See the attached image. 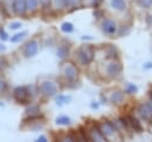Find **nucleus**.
<instances>
[{
  "mask_svg": "<svg viewBox=\"0 0 152 142\" xmlns=\"http://www.w3.org/2000/svg\"><path fill=\"white\" fill-rule=\"evenodd\" d=\"M76 58L83 66L89 64L94 58V49L90 45H81L76 50Z\"/></svg>",
  "mask_w": 152,
  "mask_h": 142,
  "instance_id": "1",
  "label": "nucleus"
},
{
  "mask_svg": "<svg viewBox=\"0 0 152 142\" xmlns=\"http://www.w3.org/2000/svg\"><path fill=\"white\" fill-rule=\"evenodd\" d=\"M13 95H14V99L20 103V104H26L30 99V93H28V88L27 87H24V86H19V87H15L14 91H13Z\"/></svg>",
  "mask_w": 152,
  "mask_h": 142,
  "instance_id": "2",
  "label": "nucleus"
},
{
  "mask_svg": "<svg viewBox=\"0 0 152 142\" xmlns=\"http://www.w3.org/2000/svg\"><path fill=\"white\" fill-rule=\"evenodd\" d=\"M100 131L102 132V135L104 136V138H112L114 136V134L116 132L115 126L109 122V121H102L97 124Z\"/></svg>",
  "mask_w": 152,
  "mask_h": 142,
  "instance_id": "3",
  "label": "nucleus"
},
{
  "mask_svg": "<svg viewBox=\"0 0 152 142\" xmlns=\"http://www.w3.org/2000/svg\"><path fill=\"white\" fill-rule=\"evenodd\" d=\"M39 91L45 97H52L57 93V86L51 81H43L39 85Z\"/></svg>",
  "mask_w": 152,
  "mask_h": 142,
  "instance_id": "4",
  "label": "nucleus"
},
{
  "mask_svg": "<svg viewBox=\"0 0 152 142\" xmlns=\"http://www.w3.org/2000/svg\"><path fill=\"white\" fill-rule=\"evenodd\" d=\"M137 111H138L139 116L145 121H150L152 118V105L151 104H147V103L146 104H140L138 106Z\"/></svg>",
  "mask_w": 152,
  "mask_h": 142,
  "instance_id": "5",
  "label": "nucleus"
},
{
  "mask_svg": "<svg viewBox=\"0 0 152 142\" xmlns=\"http://www.w3.org/2000/svg\"><path fill=\"white\" fill-rule=\"evenodd\" d=\"M63 74L68 80L74 81L77 78V69L72 63H65L63 67Z\"/></svg>",
  "mask_w": 152,
  "mask_h": 142,
  "instance_id": "6",
  "label": "nucleus"
},
{
  "mask_svg": "<svg viewBox=\"0 0 152 142\" xmlns=\"http://www.w3.org/2000/svg\"><path fill=\"white\" fill-rule=\"evenodd\" d=\"M38 51V43L36 41H30L25 44V48H24V55L26 57H32L37 54Z\"/></svg>",
  "mask_w": 152,
  "mask_h": 142,
  "instance_id": "7",
  "label": "nucleus"
},
{
  "mask_svg": "<svg viewBox=\"0 0 152 142\" xmlns=\"http://www.w3.org/2000/svg\"><path fill=\"white\" fill-rule=\"evenodd\" d=\"M107 74L109 76H116L121 73L122 70V66L120 62H110L108 66H107Z\"/></svg>",
  "mask_w": 152,
  "mask_h": 142,
  "instance_id": "8",
  "label": "nucleus"
},
{
  "mask_svg": "<svg viewBox=\"0 0 152 142\" xmlns=\"http://www.w3.org/2000/svg\"><path fill=\"white\" fill-rule=\"evenodd\" d=\"M87 134H88V138L91 140V141H103L104 140V136L102 135V132L100 131V129H99L97 125L90 128Z\"/></svg>",
  "mask_w": 152,
  "mask_h": 142,
  "instance_id": "9",
  "label": "nucleus"
},
{
  "mask_svg": "<svg viewBox=\"0 0 152 142\" xmlns=\"http://www.w3.org/2000/svg\"><path fill=\"white\" fill-rule=\"evenodd\" d=\"M116 29H118V27H116V24H115V21L112 20V19H106V20L103 21V24H102V30H103V32L107 33V35H113V33H115Z\"/></svg>",
  "mask_w": 152,
  "mask_h": 142,
  "instance_id": "10",
  "label": "nucleus"
},
{
  "mask_svg": "<svg viewBox=\"0 0 152 142\" xmlns=\"http://www.w3.org/2000/svg\"><path fill=\"white\" fill-rule=\"evenodd\" d=\"M12 8L14 11V13L17 14H23L26 10V5H25V0H14L12 4Z\"/></svg>",
  "mask_w": 152,
  "mask_h": 142,
  "instance_id": "11",
  "label": "nucleus"
},
{
  "mask_svg": "<svg viewBox=\"0 0 152 142\" xmlns=\"http://www.w3.org/2000/svg\"><path fill=\"white\" fill-rule=\"evenodd\" d=\"M127 119H128L129 126H131L132 129H134V131H141V130H142V126H141L140 122H139L137 118H134V117H132V116H128Z\"/></svg>",
  "mask_w": 152,
  "mask_h": 142,
  "instance_id": "12",
  "label": "nucleus"
},
{
  "mask_svg": "<svg viewBox=\"0 0 152 142\" xmlns=\"http://www.w3.org/2000/svg\"><path fill=\"white\" fill-rule=\"evenodd\" d=\"M110 5L113 8L118 10V11H124L126 8V2L125 0H112L110 1Z\"/></svg>",
  "mask_w": 152,
  "mask_h": 142,
  "instance_id": "13",
  "label": "nucleus"
},
{
  "mask_svg": "<svg viewBox=\"0 0 152 142\" xmlns=\"http://www.w3.org/2000/svg\"><path fill=\"white\" fill-rule=\"evenodd\" d=\"M68 54H69V47L65 44H61L57 49V56L61 58H64V57H66Z\"/></svg>",
  "mask_w": 152,
  "mask_h": 142,
  "instance_id": "14",
  "label": "nucleus"
},
{
  "mask_svg": "<svg viewBox=\"0 0 152 142\" xmlns=\"http://www.w3.org/2000/svg\"><path fill=\"white\" fill-rule=\"evenodd\" d=\"M122 99H124V93L120 92V91L114 92V93L112 94V97H110V101H112L113 104H119V103L122 101Z\"/></svg>",
  "mask_w": 152,
  "mask_h": 142,
  "instance_id": "15",
  "label": "nucleus"
},
{
  "mask_svg": "<svg viewBox=\"0 0 152 142\" xmlns=\"http://www.w3.org/2000/svg\"><path fill=\"white\" fill-rule=\"evenodd\" d=\"M25 5H26V10H28L30 12L34 11L38 6V0H25Z\"/></svg>",
  "mask_w": 152,
  "mask_h": 142,
  "instance_id": "16",
  "label": "nucleus"
},
{
  "mask_svg": "<svg viewBox=\"0 0 152 142\" xmlns=\"http://www.w3.org/2000/svg\"><path fill=\"white\" fill-rule=\"evenodd\" d=\"M25 112L27 115H30V116H38V113H39V106L38 105H31L30 107L26 109Z\"/></svg>",
  "mask_w": 152,
  "mask_h": 142,
  "instance_id": "17",
  "label": "nucleus"
},
{
  "mask_svg": "<svg viewBox=\"0 0 152 142\" xmlns=\"http://www.w3.org/2000/svg\"><path fill=\"white\" fill-rule=\"evenodd\" d=\"M56 123L59 124V125H69L71 123V119L66 116H59V117H57Z\"/></svg>",
  "mask_w": 152,
  "mask_h": 142,
  "instance_id": "18",
  "label": "nucleus"
},
{
  "mask_svg": "<svg viewBox=\"0 0 152 142\" xmlns=\"http://www.w3.org/2000/svg\"><path fill=\"white\" fill-rule=\"evenodd\" d=\"M125 91L128 94H133V93H135L138 91V87L135 85H133V84H127L126 87H125Z\"/></svg>",
  "mask_w": 152,
  "mask_h": 142,
  "instance_id": "19",
  "label": "nucleus"
},
{
  "mask_svg": "<svg viewBox=\"0 0 152 142\" xmlns=\"http://www.w3.org/2000/svg\"><path fill=\"white\" fill-rule=\"evenodd\" d=\"M61 30L63 31V32H71L72 30H74V26H72V24L71 23H63L62 24V26H61Z\"/></svg>",
  "mask_w": 152,
  "mask_h": 142,
  "instance_id": "20",
  "label": "nucleus"
},
{
  "mask_svg": "<svg viewBox=\"0 0 152 142\" xmlns=\"http://www.w3.org/2000/svg\"><path fill=\"white\" fill-rule=\"evenodd\" d=\"M25 36H26V32H25V31H23V32H20V33H17V35H14L13 37H11V42H19V41L23 39Z\"/></svg>",
  "mask_w": 152,
  "mask_h": 142,
  "instance_id": "21",
  "label": "nucleus"
},
{
  "mask_svg": "<svg viewBox=\"0 0 152 142\" xmlns=\"http://www.w3.org/2000/svg\"><path fill=\"white\" fill-rule=\"evenodd\" d=\"M69 100H70V97H68V95H59V97H57V99H56V101H57L58 105H62V104H64V103H68Z\"/></svg>",
  "mask_w": 152,
  "mask_h": 142,
  "instance_id": "22",
  "label": "nucleus"
},
{
  "mask_svg": "<svg viewBox=\"0 0 152 142\" xmlns=\"http://www.w3.org/2000/svg\"><path fill=\"white\" fill-rule=\"evenodd\" d=\"M55 5L57 6V8L68 7V0H55Z\"/></svg>",
  "mask_w": 152,
  "mask_h": 142,
  "instance_id": "23",
  "label": "nucleus"
},
{
  "mask_svg": "<svg viewBox=\"0 0 152 142\" xmlns=\"http://www.w3.org/2000/svg\"><path fill=\"white\" fill-rule=\"evenodd\" d=\"M7 67H8L7 61H6L4 57H0V70H4V69L7 68Z\"/></svg>",
  "mask_w": 152,
  "mask_h": 142,
  "instance_id": "24",
  "label": "nucleus"
},
{
  "mask_svg": "<svg viewBox=\"0 0 152 142\" xmlns=\"http://www.w3.org/2000/svg\"><path fill=\"white\" fill-rule=\"evenodd\" d=\"M139 2H140V5H141L142 7H145V8H147V7H150V6L152 5V0H139Z\"/></svg>",
  "mask_w": 152,
  "mask_h": 142,
  "instance_id": "25",
  "label": "nucleus"
},
{
  "mask_svg": "<svg viewBox=\"0 0 152 142\" xmlns=\"http://www.w3.org/2000/svg\"><path fill=\"white\" fill-rule=\"evenodd\" d=\"M20 26H21V23H19V21H14V23H11V25H10V27H11L12 30L19 29Z\"/></svg>",
  "mask_w": 152,
  "mask_h": 142,
  "instance_id": "26",
  "label": "nucleus"
},
{
  "mask_svg": "<svg viewBox=\"0 0 152 142\" xmlns=\"http://www.w3.org/2000/svg\"><path fill=\"white\" fill-rule=\"evenodd\" d=\"M8 37H7V33L5 32V30H0V39H2V41H6Z\"/></svg>",
  "mask_w": 152,
  "mask_h": 142,
  "instance_id": "27",
  "label": "nucleus"
},
{
  "mask_svg": "<svg viewBox=\"0 0 152 142\" xmlns=\"http://www.w3.org/2000/svg\"><path fill=\"white\" fill-rule=\"evenodd\" d=\"M75 140H76V137H74V136H71V135L64 136V137L62 138V141H75Z\"/></svg>",
  "mask_w": 152,
  "mask_h": 142,
  "instance_id": "28",
  "label": "nucleus"
},
{
  "mask_svg": "<svg viewBox=\"0 0 152 142\" xmlns=\"http://www.w3.org/2000/svg\"><path fill=\"white\" fill-rule=\"evenodd\" d=\"M144 68H145V69H151V68H152V62L145 63V64H144Z\"/></svg>",
  "mask_w": 152,
  "mask_h": 142,
  "instance_id": "29",
  "label": "nucleus"
},
{
  "mask_svg": "<svg viewBox=\"0 0 152 142\" xmlns=\"http://www.w3.org/2000/svg\"><path fill=\"white\" fill-rule=\"evenodd\" d=\"M5 87H6V84H5L2 80H0V92H1V91H4V89H5Z\"/></svg>",
  "mask_w": 152,
  "mask_h": 142,
  "instance_id": "30",
  "label": "nucleus"
},
{
  "mask_svg": "<svg viewBox=\"0 0 152 142\" xmlns=\"http://www.w3.org/2000/svg\"><path fill=\"white\" fill-rule=\"evenodd\" d=\"M146 23H147L150 26H152V14L147 17V19H146Z\"/></svg>",
  "mask_w": 152,
  "mask_h": 142,
  "instance_id": "31",
  "label": "nucleus"
},
{
  "mask_svg": "<svg viewBox=\"0 0 152 142\" xmlns=\"http://www.w3.org/2000/svg\"><path fill=\"white\" fill-rule=\"evenodd\" d=\"M38 141H40V142H46V137H45V136H39V137H38Z\"/></svg>",
  "mask_w": 152,
  "mask_h": 142,
  "instance_id": "32",
  "label": "nucleus"
},
{
  "mask_svg": "<svg viewBox=\"0 0 152 142\" xmlns=\"http://www.w3.org/2000/svg\"><path fill=\"white\" fill-rule=\"evenodd\" d=\"M6 48H5V45H2V44H0V51H4Z\"/></svg>",
  "mask_w": 152,
  "mask_h": 142,
  "instance_id": "33",
  "label": "nucleus"
},
{
  "mask_svg": "<svg viewBox=\"0 0 152 142\" xmlns=\"http://www.w3.org/2000/svg\"><path fill=\"white\" fill-rule=\"evenodd\" d=\"M97 106H99L97 104H91V107H93V109H95V107H97Z\"/></svg>",
  "mask_w": 152,
  "mask_h": 142,
  "instance_id": "34",
  "label": "nucleus"
}]
</instances>
